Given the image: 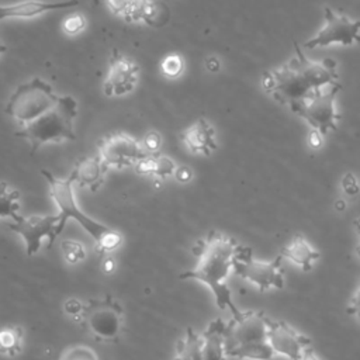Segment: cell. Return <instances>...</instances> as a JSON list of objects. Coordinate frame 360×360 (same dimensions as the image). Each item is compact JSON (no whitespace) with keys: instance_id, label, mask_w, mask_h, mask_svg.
<instances>
[{"instance_id":"6da1fadb","label":"cell","mask_w":360,"mask_h":360,"mask_svg":"<svg viewBox=\"0 0 360 360\" xmlns=\"http://www.w3.org/2000/svg\"><path fill=\"white\" fill-rule=\"evenodd\" d=\"M294 51L285 63L264 72L262 76L263 90L277 103L290 108L311 94L339 83L338 65L333 59L312 60L297 42Z\"/></svg>"},{"instance_id":"7a4b0ae2","label":"cell","mask_w":360,"mask_h":360,"mask_svg":"<svg viewBox=\"0 0 360 360\" xmlns=\"http://www.w3.org/2000/svg\"><path fill=\"white\" fill-rule=\"evenodd\" d=\"M240 248L231 236L211 231L194 248V255L197 256L195 266L179 276L181 280L191 278L205 284L211 290L217 307L219 309H229L232 316L238 315L240 309L233 304L232 291L226 281L233 270Z\"/></svg>"},{"instance_id":"3957f363","label":"cell","mask_w":360,"mask_h":360,"mask_svg":"<svg viewBox=\"0 0 360 360\" xmlns=\"http://www.w3.org/2000/svg\"><path fill=\"white\" fill-rule=\"evenodd\" d=\"M77 115V101L72 96H59L58 103L44 115L18 128L15 136L30 143L35 152L48 143H60L76 139L75 118Z\"/></svg>"},{"instance_id":"277c9868","label":"cell","mask_w":360,"mask_h":360,"mask_svg":"<svg viewBox=\"0 0 360 360\" xmlns=\"http://www.w3.org/2000/svg\"><path fill=\"white\" fill-rule=\"evenodd\" d=\"M58 100L59 96L46 80L32 77L14 89L6 103L4 112L18 128H22L49 111Z\"/></svg>"},{"instance_id":"5b68a950","label":"cell","mask_w":360,"mask_h":360,"mask_svg":"<svg viewBox=\"0 0 360 360\" xmlns=\"http://www.w3.org/2000/svg\"><path fill=\"white\" fill-rule=\"evenodd\" d=\"M41 173L48 183L51 197L58 207L59 231L60 232L65 228L68 219H70V218L77 221L79 225L94 239L96 243L100 242L101 238L111 231V228L90 218L79 208L76 198H75V190H73L75 183L70 176H68L66 179H58L48 170H42Z\"/></svg>"},{"instance_id":"8992f818","label":"cell","mask_w":360,"mask_h":360,"mask_svg":"<svg viewBox=\"0 0 360 360\" xmlns=\"http://www.w3.org/2000/svg\"><path fill=\"white\" fill-rule=\"evenodd\" d=\"M80 319L87 332L100 342H117L124 323L121 304L111 295L91 298L83 305Z\"/></svg>"},{"instance_id":"52a82bcc","label":"cell","mask_w":360,"mask_h":360,"mask_svg":"<svg viewBox=\"0 0 360 360\" xmlns=\"http://www.w3.org/2000/svg\"><path fill=\"white\" fill-rule=\"evenodd\" d=\"M339 90V83L328 86L291 107V111L300 115L311 128L318 129L322 135L329 131H336L339 114L335 100Z\"/></svg>"},{"instance_id":"ba28073f","label":"cell","mask_w":360,"mask_h":360,"mask_svg":"<svg viewBox=\"0 0 360 360\" xmlns=\"http://www.w3.org/2000/svg\"><path fill=\"white\" fill-rule=\"evenodd\" d=\"M233 271L263 292L284 287V270L280 255L273 260H257L253 257L250 248L242 246L235 259Z\"/></svg>"},{"instance_id":"9c48e42d","label":"cell","mask_w":360,"mask_h":360,"mask_svg":"<svg viewBox=\"0 0 360 360\" xmlns=\"http://www.w3.org/2000/svg\"><path fill=\"white\" fill-rule=\"evenodd\" d=\"M356 42H360V20H353L330 7H325L323 25L304 44V48H321L335 44L349 46Z\"/></svg>"},{"instance_id":"30bf717a","label":"cell","mask_w":360,"mask_h":360,"mask_svg":"<svg viewBox=\"0 0 360 360\" xmlns=\"http://www.w3.org/2000/svg\"><path fill=\"white\" fill-rule=\"evenodd\" d=\"M269 316L263 311H240L225 322V352L235 347L267 342Z\"/></svg>"},{"instance_id":"8fae6325","label":"cell","mask_w":360,"mask_h":360,"mask_svg":"<svg viewBox=\"0 0 360 360\" xmlns=\"http://www.w3.org/2000/svg\"><path fill=\"white\" fill-rule=\"evenodd\" d=\"M107 169L122 170L135 166L145 155L141 141L125 132H112L98 142V153Z\"/></svg>"},{"instance_id":"7c38bea8","label":"cell","mask_w":360,"mask_h":360,"mask_svg":"<svg viewBox=\"0 0 360 360\" xmlns=\"http://www.w3.org/2000/svg\"><path fill=\"white\" fill-rule=\"evenodd\" d=\"M7 225L13 232L21 236L25 245V253L28 256H32L39 250L44 239H46L48 246H51L60 233L58 214L30 217L21 215L18 221L8 222Z\"/></svg>"},{"instance_id":"4fadbf2b","label":"cell","mask_w":360,"mask_h":360,"mask_svg":"<svg viewBox=\"0 0 360 360\" xmlns=\"http://www.w3.org/2000/svg\"><path fill=\"white\" fill-rule=\"evenodd\" d=\"M139 66L134 59L112 49L108 56V69L103 82L107 97H124L132 93L139 80Z\"/></svg>"},{"instance_id":"5bb4252c","label":"cell","mask_w":360,"mask_h":360,"mask_svg":"<svg viewBox=\"0 0 360 360\" xmlns=\"http://www.w3.org/2000/svg\"><path fill=\"white\" fill-rule=\"evenodd\" d=\"M267 343L273 352L278 356L288 357L290 360H298L304 349L311 346V339L285 321H267Z\"/></svg>"},{"instance_id":"9a60e30c","label":"cell","mask_w":360,"mask_h":360,"mask_svg":"<svg viewBox=\"0 0 360 360\" xmlns=\"http://www.w3.org/2000/svg\"><path fill=\"white\" fill-rule=\"evenodd\" d=\"M76 4H77V0H65V1L22 0L13 4H0V21L7 18H34L49 11L69 8Z\"/></svg>"},{"instance_id":"2e32d148","label":"cell","mask_w":360,"mask_h":360,"mask_svg":"<svg viewBox=\"0 0 360 360\" xmlns=\"http://www.w3.org/2000/svg\"><path fill=\"white\" fill-rule=\"evenodd\" d=\"M180 138L184 146L191 153H201L204 156H210L218 148L215 129L205 118H198L191 125H188L181 132Z\"/></svg>"},{"instance_id":"e0dca14e","label":"cell","mask_w":360,"mask_h":360,"mask_svg":"<svg viewBox=\"0 0 360 360\" xmlns=\"http://www.w3.org/2000/svg\"><path fill=\"white\" fill-rule=\"evenodd\" d=\"M107 170L108 169L103 163L100 156L93 155V156L80 158L75 163L69 176L72 177L75 184L80 187H86L91 191H97L105 181Z\"/></svg>"},{"instance_id":"ac0fdd59","label":"cell","mask_w":360,"mask_h":360,"mask_svg":"<svg viewBox=\"0 0 360 360\" xmlns=\"http://www.w3.org/2000/svg\"><path fill=\"white\" fill-rule=\"evenodd\" d=\"M111 14L125 22L148 24L156 6V0H105Z\"/></svg>"},{"instance_id":"d6986e66","label":"cell","mask_w":360,"mask_h":360,"mask_svg":"<svg viewBox=\"0 0 360 360\" xmlns=\"http://www.w3.org/2000/svg\"><path fill=\"white\" fill-rule=\"evenodd\" d=\"M280 256L290 260L301 270L309 271L319 259V252L302 235H295L292 240L281 249Z\"/></svg>"},{"instance_id":"ffe728a7","label":"cell","mask_w":360,"mask_h":360,"mask_svg":"<svg viewBox=\"0 0 360 360\" xmlns=\"http://www.w3.org/2000/svg\"><path fill=\"white\" fill-rule=\"evenodd\" d=\"M225 322L219 318L211 321L202 335V357L204 360H226L225 352Z\"/></svg>"},{"instance_id":"44dd1931","label":"cell","mask_w":360,"mask_h":360,"mask_svg":"<svg viewBox=\"0 0 360 360\" xmlns=\"http://www.w3.org/2000/svg\"><path fill=\"white\" fill-rule=\"evenodd\" d=\"M134 167L138 174L155 176L158 179L165 180L169 176L174 174V170L177 166L169 156L158 152V153H146Z\"/></svg>"},{"instance_id":"7402d4cb","label":"cell","mask_w":360,"mask_h":360,"mask_svg":"<svg viewBox=\"0 0 360 360\" xmlns=\"http://www.w3.org/2000/svg\"><path fill=\"white\" fill-rule=\"evenodd\" d=\"M172 360H204L202 335L187 328L184 336L176 343V356Z\"/></svg>"},{"instance_id":"603a6c76","label":"cell","mask_w":360,"mask_h":360,"mask_svg":"<svg viewBox=\"0 0 360 360\" xmlns=\"http://www.w3.org/2000/svg\"><path fill=\"white\" fill-rule=\"evenodd\" d=\"M20 217V191L8 183L0 181V219L11 218L18 221Z\"/></svg>"},{"instance_id":"cb8c5ba5","label":"cell","mask_w":360,"mask_h":360,"mask_svg":"<svg viewBox=\"0 0 360 360\" xmlns=\"http://www.w3.org/2000/svg\"><path fill=\"white\" fill-rule=\"evenodd\" d=\"M228 359H239V360H271L276 353L270 347L267 342L250 343L245 346L235 347L226 352Z\"/></svg>"},{"instance_id":"d4e9b609","label":"cell","mask_w":360,"mask_h":360,"mask_svg":"<svg viewBox=\"0 0 360 360\" xmlns=\"http://www.w3.org/2000/svg\"><path fill=\"white\" fill-rule=\"evenodd\" d=\"M22 349V329L15 325L0 329V353L7 357H15Z\"/></svg>"},{"instance_id":"484cf974","label":"cell","mask_w":360,"mask_h":360,"mask_svg":"<svg viewBox=\"0 0 360 360\" xmlns=\"http://www.w3.org/2000/svg\"><path fill=\"white\" fill-rule=\"evenodd\" d=\"M184 70V60L179 53H169L160 62V72L167 79H177Z\"/></svg>"},{"instance_id":"4316f807","label":"cell","mask_w":360,"mask_h":360,"mask_svg":"<svg viewBox=\"0 0 360 360\" xmlns=\"http://www.w3.org/2000/svg\"><path fill=\"white\" fill-rule=\"evenodd\" d=\"M59 360H98V357L90 346L75 345L66 347Z\"/></svg>"},{"instance_id":"83f0119b","label":"cell","mask_w":360,"mask_h":360,"mask_svg":"<svg viewBox=\"0 0 360 360\" xmlns=\"http://www.w3.org/2000/svg\"><path fill=\"white\" fill-rule=\"evenodd\" d=\"M62 252H63V256H65V259L69 264H77L86 256L83 245L77 240H63L62 242Z\"/></svg>"},{"instance_id":"f1b7e54d","label":"cell","mask_w":360,"mask_h":360,"mask_svg":"<svg viewBox=\"0 0 360 360\" xmlns=\"http://www.w3.org/2000/svg\"><path fill=\"white\" fill-rule=\"evenodd\" d=\"M121 240H122V236L120 232L111 229L108 233H105L100 242L96 243V250L100 256L103 255H107L112 250H115L120 245H121Z\"/></svg>"},{"instance_id":"f546056e","label":"cell","mask_w":360,"mask_h":360,"mask_svg":"<svg viewBox=\"0 0 360 360\" xmlns=\"http://www.w3.org/2000/svg\"><path fill=\"white\" fill-rule=\"evenodd\" d=\"M86 27V20L82 14L79 13H73V14H69L63 21H62V30L66 35H77L80 34Z\"/></svg>"},{"instance_id":"4dcf8cb0","label":"cell","mask_w":360,"mask_h":360,"mask_svg":"<svg viewBox=\"0 0 360 360\" xmlns=\"http://www.w3.org/2000/svg\"><path fill=\"white\" fill-rule=\"evenodd\" d=\"M141 145L146 153H158L162 148V135L158 131L150 129L143 135Z\"/></svg>"},{"instance_id":"1f68e13d","label":"cell","mask_w":360,"mask_h":360,"mask_svg":"<svg viewBox=\"0 0 360 360\" xmlns=\"http://www.w3.org/2000/svg\"><path fill=\"white\" fill-rule=\"evenodd\" d=\"M340 186H342V190L343 193L347 195V197H356L359 193H360V184L356 179V176L350 172L345 173L343 177H342V181H340Z\"/></svg>"},{"instance_id":"d6a6232c","label":"cell","mask_w":360,"mask_h":360,"mask_svg":"<svg viewBox=\"0 0 360 360\" xmlns=\"http://www.w3.org/2000/svg\"><path fill=\"white\" fill-rule=\"evenodd\" d=\"M346 311L349 315H352L353 318H356L360 322V281L349 300Z\"/></svg>"},{"instance_id":"836d02e7","label":"cell","mask_w":360,"mask_h":360,"mask_svg":"<svg viewBox=\"0 0 360 360\" xmlns=\"http://www.w3.org/2000/svg\"><path fill=\"white\" fill-rule=\"evenodd\" d=\"M83 302H80L79 300H76V298H69L68 301H65V304H63V309H65V312L66 314H69V315H75V316H80V314H82V311H83Z\"/></svg>"},{"instance_id":"e575fe53","label":"cell","mask_w":360,"mask_h":360,"mask_svg":"<svg viewBox=\"0 0 360 360\" xmlns=\"http://www.w3.org/2000/svg\"><path fill=\"white\" fill-rule=\"evenodd\" d=\"M174 179L179 183H188L193 179V170L188 166H177L174 170Z\"/></svg>"},{"instance_id":"d590c367","label":"cell","mask_w":360,"mask_h":360,"mask_svg":"<svg viewBox=\"0 0 360 360\" xmlns=\"http://www.w3.org/2000/svg\"><path fill=\"white\" fill-rule=\"evenodd\" d=\"M308 145H309V148L314 149V150L319 149V148L323 145L322 134H321L318 129H314V128L309 129V132H308Z\"/></svg>"},{"instance_id":"8d00e7d4","label":"cell","mask_w":360,"mask_h":360,"mask_svg":"<svg viewBox=\"0 0 360 360\" xmlns=\"http://www.w3.org/2000/svg\"><path fill=\"white\" fill-rule=\"evenodd\" d=\"M205 68L211 72V73H217L221 69V62L217 56H210L205 60Z\"/></svg>"},{"instance_id":"74e56055","label":"cell","mask_w":360,"mask_h":360,"mask_svg":"<svg viewBox=\"0 0 360 360\" xmlns=\"http://www.w3.org/2000/svg\"><path fill=\"white\" fill-rule=\"evenodd\" d=\"M298 360H321V359L316 356V353H315V352L311 349V346H309V347L304 349V352L301 353V356H300Z\"/></svg>"},{"instance_id":"f35d334b","label":"cell","mask_w":360,"mask_h":360,"mask_svg":"<svg viewBox=\"0 0 360 360\" xmlns=\"http://www.w3.org/2000/svg\"><path fill=\"white\" fill-rule=\"evenodd\" d=\"M101 269H103L104 273H111V271H114V269H115V260L111 259V257H105V259L103 260Z\"/></svg>"},{"instance_id":"ab89813d","label":"cell","mask_w":360,"mask_h":360,"mask_svg":"<svg viewBox=\"0 0 360 360\" xmlns=\"http://www.w3.org/2000/svg\"><path fill=\"white\" fill-rule=\"evenodd\" d=\"M335 208H336L338 211H345V210H346V201H345L343 198H338V200L335 201Z\"/></svg>"},{"instance_id":"60d3db41","label":"cell","mask_w":360,"mask_h":360,"mask_svg":"<svg viewBox=\"0 0 360 360\" xmlns=\"http://www.w3.org/2000/svg\"><path fill=\"white\" fill-rule=\"evenodd\" d=\"M353 225H354V229H356L357 235L360 236V218H356L354 222H353Z\"/></svg>"},{"instance_id":"b9f144b4","label":"cell","mask_w":360,"mask_h":360,"mask_svg":"<svg viewBox=\"0 0 360 360\" xmlns=\"http://www.w3.org/2000/svg\"><path fill=\"white\" fill-rule=\"evenodd\" d=\"M6 51H7V46L1 42V39H0V59L3 58V55L6 53Z\"/></svg>"},{"instance_id":"7bdbcfd3","label":"cell","mask_w":360,"mask_h":360,"mask_svg":"<svg viewBox=\"0 0 360 360\" xmlns=\"http://www.w3.org/2000/svg\"><path fill=\"white\" fill-rule=\"evenodd\" d=\"M354 252H356V256L360 259V243H357V245H356V249H354Z\"/></svg>"}]
</instances>
